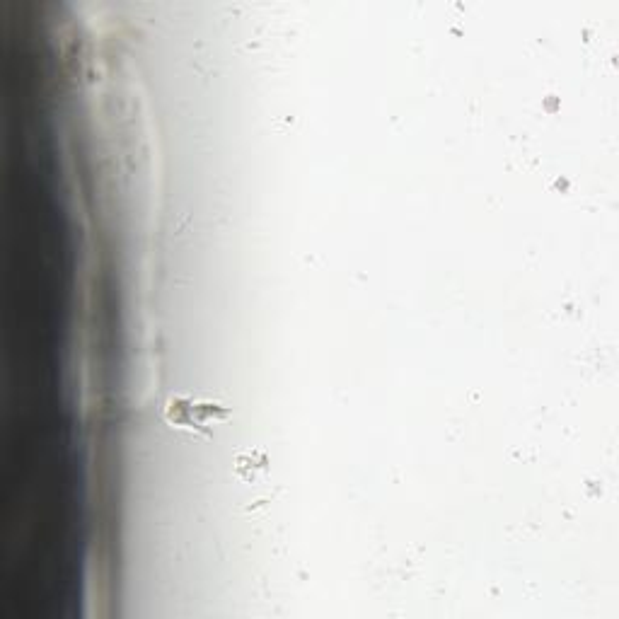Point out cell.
I'll return each mask as SVG.
<instances>
[{"label":"cell","instance_id":"cell-1","mask_svg":"<svg viewBox=\"0 0 619 619\" xmlns=\"http://www.w3.org/2000/svg\"><path fill=\"white\" fill-rule=\"evenodd\" d=\"M167 421L172 426L184 428V431L201 433V436H213V428L225 424L230 419V409L218 402H206V399H194L177 395L167 402L165 409Z\"/></svg>","mask_w":619,"mask_h":619},{"label":"cell","instance_id":"cell-2","mask_svg":"<svg viewBox=\"0 0 619 619\" xmlns=\"http://www.w3.org/2000/svg\"><path fill=\"white\" fill-rule=\"evenodd\" d=\"M266 467H269V457H266L262 450H247V453L237 455L235 462V472L240 474L245 482H254L257 474H264Z\"/></svg>","mask_w":619,"mask_h":619}]
</instances>
